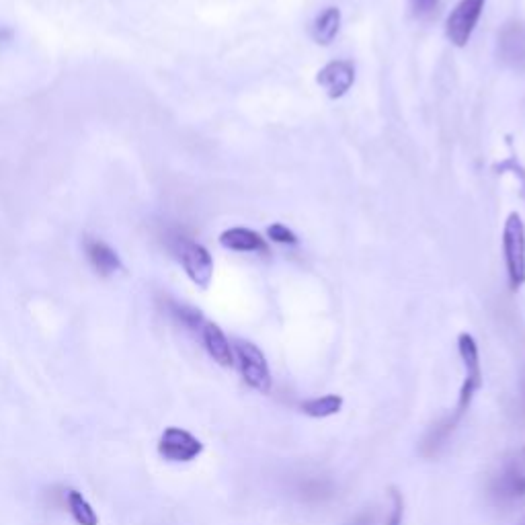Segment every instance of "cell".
I'll use <instances>...</instances> for the list:
<instances>
[{
    "label": "cell",
    "instance_id": "cell-19",
    "mask_svg": "<svg viewBox=\"0 0 525 525\" xmlns=\"http://www.w3.org/2000/svg\"><path fill=\"white\" fill-rule=\"evenodd\" d=\"M411 11L419 21H431L439 13V0H409Z\"/></svg>",
    "mask_w": 525,
    "mask_h": 525
},
{
    "label": "cell",
    "instance_id": "cell-9",
    "mask_svg": "<svg viewBox=\"0 0 525 525\" xmlns=\"http://www.w3.org/2000/svg\"><path fill=\"white\" fill-rule=\"evenodd\" d=\"M499 58L511 68H525V25L507 23L499 33Z\"/></svg>",
    "mask_w": 525,
    "mask_h": 525
},
{
    "label": "cell",
    "instance_id": "cell-11",
    "mask_svg": "<svg viewBox=\"0 0 525 525\" xmlns=\"http://www.w3.org/2000/svg\"><path fill=\"white\" fill-rule=\"evenodd\" d=\"M220 245L234 253H269L265 238L249 228H228L220 234Z\"/></svg>",
    "mask_w": 525,
    "mask_h": 525
},
{
    "label": "cell",
    "instance_id": "cell-6",
    "mask_svg": "<svg viewBox=\"0 0 525 525\" xmlns=\"http://www.w3.org/2000/svg\"><path fill=\"white\" fill-rule=\"evenodd\" d=\"M484 5H487V0H462V3L450 13L446 23V33L454 46L464 48L470 42V37L482 17Z\"/></svg>",
    "mask_w": 525,
    "mask_h": 525
},
{
    "label": "cell",
    "instance_id": "cell-3",
    "mask_svg": "<svg viewBox=\"0 0 525 525\" xmlns=\"http://www.w3.org/2000/svg\"><path fill=\"white\" fill-rule=\"evenodd\" d=\"M232 351L245 384L261 394H269L273 388V378L265 353L255 343L245 339H234Z\"/></svg>",
    "mask_w": 525,
    "mask_h": 525
},
{
    "label": "cell",
    "instance_id": "cell-12",
    "mask_svg": "<svg viewBox=\"0 0 525 525\" xmlns=\"http://www.w3.org/2000/svg\"><path fill=\"white\" fill-rule=\"evenodd\" d=\"M85 255L93 269L103 277H109L121 269L119 255L101 238H85Z\"/></svg>",
    "mask_w": 525,
    "mask_h": 525
},
{
    "label": "cell",
    "instance_id": "cell-20",
    "mask_svg": "<svg viewBox=\"0 0 525 525\" xmlns=\"http://www.w3.org/2000/svg\"><path fill=\"white\" fill-rule=\"evenodd\" d=\"M267 234L271 240L279 242V245H298V236L284 224H273L267 228Z\"/></svg>",
    "mask_w": 525,
    "mask_h": 525
},
{
    "label": "cell",
    "instance_id": "cell-13",
    "mask_svg": "<svg viewBox=\"0 0 525 525\" xmlns=\"http://www.w3.org/2000/svg\"><path fill=\"white\" fill-rule=\"evenodd\" d=\"M462 417H458L456 413L450 417H443L441 421H437L423 437L419 452L423 458H435L443 448H446V443L450 439V435L456 431V425Z\"/></svg>",
    "mask_w": 525,
    "mask_h": 525
},
{
    "label": "cell",
    "instance_id": "cell-7",
    "mask_svg": "<svg viewBox=\"0 0 525 525\" xmlns=\"http://www.w3.org/2000/svg\"><path fill=\"white\" fill-rule=\"evenodd\" d=\"M158 452L169 462H191L204 452V443L181 427H169L158 441Z\"/></svg>",
    "mask_w": 525,
    "mask_h": 525
},
{
    "label": "cell",
    "instance_id": "cell-5",
    "mask_svg": "<svg viewBox=\"0 0 525 525\" xmlns=\"http://www.w3.org/2000/svg\"><path fill=\"white\" fill-rule=\"evenodd\" d=\"M458 353L464 363V384L460 388L458 396V407L456 415L462 417L476 396V392L482 388V366H480V351L476 345V339L470 333H462L458 337Z\"/></svg>",
    "mask_w": 525,
    "mask_h": 525
},
{
    "label": "cell",
    "instance_id": "cell-18",
    "mask_svg": "<svg viewBox=\"0 0 525 525\" xmlns=\"http://www.w3.org/2000/svg\"><path fill=\"white\" fill-rule=\"evenodd\" d=\"M171 316L179 322V325H183L185 329L193 331V333H199L201 327H204V314H201L197 308L189 306V304H183V302H175V300H169L167 304Z\"/></svg>",
    "mask_w": 525,
    "mask_h": 525
},
{
    "label": "cell",
    "instance_id": "cell-1",
    "mask_svg": "<svg viewBox=\"0 0 525 525\" xmlns=\"http://www.w3.org/2000/svg\"><path fill=\"white\" fill-rule=\"evenodd\" d=\"M489 495L499 507H513L525 499V448L501 462L489 480Z\"/></svg>",
    "mask_w": 525,
    "mask_h": 525
},
{
    "label": "cell",
    "instance_id": "cell-10",
    "mask_svg": "<svg viewBox=\"0 0 525 525\" xmlns=\"http://www.w3.org/2000/svg\"><path fill=\"white\" fill-rule=\"evenodd\" d=\"M201 341H204L206 351L210 353V357L218 363L222 368H230L234 366V351H232V343L226 339V335L222 333V329L216 325L212 320H206L204 327L199 331Z\"/></svg>",
    "mask_w": 525,
    "mask_h": 525
},
{
    "label": "cell",
    "instance_id": "cell-17",
    "mask_svg": "<svg viewBox=\"0 0 525 525\" xmlns=\"http://www.w3.org/2000/svg\"><path fill=\"white\" fill-rule=\"evenodd\" d=\"M66 505H68L70 515L74 517V521L78 525H97L99 523V515L95 513L93 505L83 495H80L78 491L70 489L66 493Z\"/></svg>",
    "mask_w": 525,
    "mask_h": 525
},
{
    "label": "cell",
    "instance_id": "cell-14",
    "mask_svg": "<svg viewBox=\"0 0 525 525\" xmlns=\"http://www.w3.org/2000/svg\"><path fill=\"white\" fill-rule=\"evenodd\" d=\"M296 493L308 503H325L335 495V484L327 476H304L296 484Z\"/></svg>",
    "mask_w": 525,
    "mask_h": 525
},
{
    "label": "cell",
    "instance_id": "cell-15",
    "mask_svg": "<svg viewBox=\"0 0 525 525\" xmlns=\"http://www.w3.org/2000/svg\"><path fill=\"white\" fill-rule=\"evenodd\" d=\"M343 405H345V400L341 394H322V396L304 400L300 405V411L312 419H327V417L339 415Z\"/></svg>",
    "mask_w": 525,
    "mask_h": 525
},
{
    "label": "cell",
    "instance_id": "cell-2",
    "mask_svg": "<svg viewBox=\"0 0 525 525\" xmlns=\"http://www.w3.org/2000/svg\"><path fill=\"white\" fill-rule=\"evenodd\" d=\"M169 251L181 263L187 277L201 290L210 288L214 277V259L206 247L183 234L169 236Z\"/></svg>",
    "mask_w": 525,
    "mask_h": 525
},
{
    "label": "cell",
    "instance_id": "cell-22",
    "mask_svg": "<svg viewBox=\"0 0 525 525\" xmlns=\"http://www.w3.org/2000/svg\"><path fill=\"white\" fill-rule=\"evenodd\" d=\"M347 525H376V513L374 511H363L357 517H353Z\"/></svg>",
    "mask_w": 525,
    "mask_h": 525
},
{
    "label": "cell",
    "instance_id": "cell-8",
    "mask_svg": "<svg viewBox=\"0 0 525 525\" xmlns=\"http://www.w3.org/2000/svg\"><path fill=\"white\" fill-rule=\"evenodd\" d=\"M316 83L331 99H341L355 83V68L347 60H335L318 72Z\"/></svg>",
    "mask_w": 525,
    "mask_h": 525
},
{
    "label": "cell",
    "instance_id": "cell-24",
    "mask_svg": "<svg viewBox=\"0 0 525 525\" xmlns=\"http://www.w3.org/2000/svg\"><path fill=\"white\" fill-rule=\"evenodd\" d=\"M521 405H523V413H525V372H523V380H521Z\"/></svg>",
    "mask_w": 525,
    "mask_h": 525
},
{
    "label": "cell",
    "instance_id": "cell-4",
    "mask_svg": "<svg viewBox=\"0 0 525 525\" xmlns=\"http://www.w3.org/2000/svg\"><path fill=\"white\" fill-rule=\"evenodd\" d=\"M503 253L509 286L517 292L525 284V226L519 214H511L503 230Z\"/></svg>",
    "mask_w": 525,
    "mask_h": 525
},
{
    "label": "cell",
    "instance_id": "cell-21",
    "mask_svg": "<svg viewBox=\"0 0 525 525\" xmlns=\"http://www.w3.org/2000/svg\"><path fill=\"white\" fill-rule=\"evenodd\" d=\"M390 499H392V511L386 525H402V519H405V499H402V495L396 489L390 491Z\"/></svg>",
    "mask_w": 525,
    "mask_h": 525
},
{
    "label": "cell",
    "instance_id": "cell-16",
    "mask_svg": "<svg viewBox=\"0 0 525 525\" xmlns=\"http://www.w3.org/2000/svg\"><path fill=\"white\" fill-rule=\"evenodd\" d=\"M339 27H341V11L337 7H329L322 11L312 25V35L316 39V44L320 46L333 44V39L339 33Z\"/></svg>",
    "mask_w": 525,
    "mask_h": 525
},
{
    "label": "cell",
    "instance_id": "cell-23",
    "mask_svg": "<svg viewBox=\"0 0 525 525\" xmlns=\"http://www.w3.org/2000/svg\"><path fill=\"white\" fill-rule=\"evenodd\" d=\"M13 37V31L9 27H0V44L3 42H9V39Z\"/></svg>",
    "mask_w": 525,
    "mask_h": 525
}]
</instances>
